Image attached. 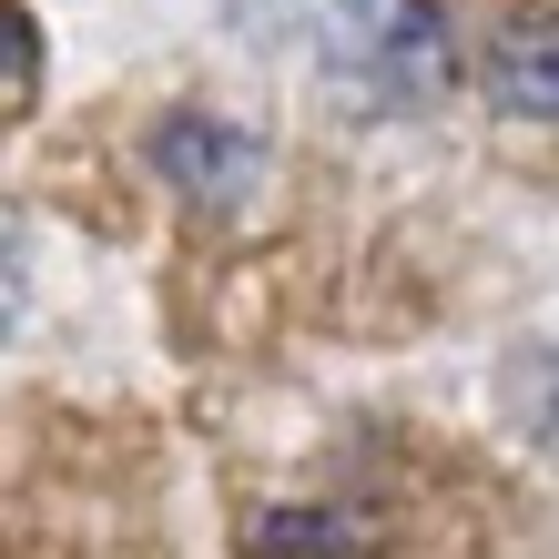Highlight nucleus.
Listing matches in <instances>:
<instances>
[{
    "mask_svg": "<svg viewBox=\"0 0 559 559\" xmlns=\"http://www.w3.org/2000/svg\"><path fill=\"white\" fill-rule=\"evenodd\" d=\"M325 72L346 92H367V103H386V112L438 103L457 82V11L448 0H336Z\"/></svg>",
    "mask_w": 559,
    "mask_h": 559,
    "instance_id": "1",
    "label": "nucleus"
},
{
    "mask_svg": "<svg viewBox=\"0 0 559 559\" xmlns=\"http://www.w3.org/2000/svg\"><path fill=\"white\" fill-rule=\"evenodd\" d=\"M153 163L174 174V193H193V204H245V183L265 174V153H254L245 133H224V122L204 112H174L153 133Z\"/></svg>",
    "mask_w": 559,
    "mask_h": 559,
    "instance_id": "2",
    "label": "nucleus"
},
{
    "mask_svg": "<svg viewBox=\"0 0 559 559\" xmlns=\"http://www.w3.org/2000/svg\"><path fill=\"white\" fill-rule=\"evenodd\" d=\"M488 92L509 112H559V0H530V11L499 21L488 41Z\"/></svg>",
    "mask_w": 559,
    "mask_h": 559,
    "instance_id": "3",
    "label": "nucleus"
}]
</instances>
